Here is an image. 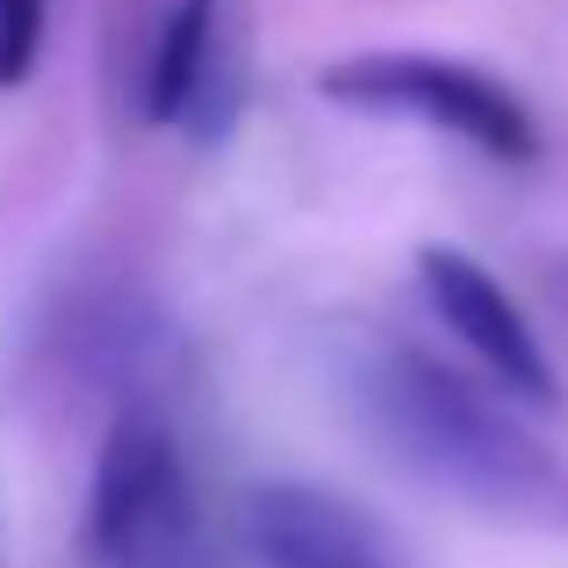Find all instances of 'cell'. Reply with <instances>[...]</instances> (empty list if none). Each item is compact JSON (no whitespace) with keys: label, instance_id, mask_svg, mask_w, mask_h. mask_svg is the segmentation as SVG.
<instances>
[{"label":"cell","instance_id":"6da1fadb","mask_svg":"<svg viewBox=\"0 0 568 568\" xmlns=\"http://www.w3.org/2000/svg\"><path fill=\"white\" fill-rule=\"evenodd\" d=\"M338 388L403 475L518 532L568 540V454L439 353L396 332H361L338 353Z\"/></svg>","mask_w":568,"mask_h":568},{"label":"cell","instance_id":"7a4b0ae2","mask_svg":"<svg viewBox=\"0 0 568 568\" xmlns=\"http://www.w3.org/2000/svg\"><path fill=\"white\" fill-rule=\"evenodd\" d=\"M80 555L87 568H209L202 483L159 396L115 403L101 432L80 511Z\"/></svg>","mask_w":568,"mask_h":568},{"label":"cell","instance_id":"3957f363","mask_svg":"<svg viewBox=\"0 0 568 568\" xmlns=\"http://www.w3.org/2000/svg\"><path fill=\"white\" fill-rule=\"evenodd\" d=\"M317 94L338 109L367 115H410L454 144H475L497 166H532L540 159V115L511 80L454 51H346L317 72Z\"/></svg>","mask_w":568,"mask_h":568},{"label":"cell","instance_id":"277c9868","mask_svg":"<svg viewBox=\"0 0 568 568\" xmlns=\"http://www.w3.org/2000/svg\"><path fill=\"white\" fill-rule=\"evenodd\" d=\"M417 288H425L432 317L468 346V361L483 367L489 382H504L518 403L532 410H561V375H555V353L540 346L532 317L518 310V295L489 274L475 252L460 245H425L417 252Z\"/></svg>","mask_w":568,"mask_h":568},{"label":"cell","instance_id":"5b68a950","mask_svg":"<svg viewBox=\"0 0 568 568\" xmlns=\"http://www.w3.org/2000/svg\"><path fill=\"white\" fill-rule=\"evenodd\" d=\"M237 532L260 568H410L375 511H361L338 489L288 483V475L245 489Z\"/></svg>","mask_w":568,"mask_h":568},{"label":"cell","instance_id":"8992f818","mask_svg":"<svg viewBox=\"0 0 568 568\" xmlns=\"http://www.w3.org/2000/svg\"><path fill=\"white\" fill-rule=\"evenodd\" d=\"M58 361L80 382L123 388V403L152 396L159 367H166L159 310L123 281H80L72 295H58Z\"/></svg>","mask_w":568,"mask_h":568},{"label":"cell","instance_id":"52a82bcc","mask_svg":"<svg viewBox=\"0 0 568 568\" xmlns=\"http://www.w3.org/2000/svg\"><path fill=\"white\" fill-rule=\"evenodd\" d=\"M216 22L223 0H173L166 22H159L152 65H144V115L152 123H202L216 130L231 109V72L216 58Z\"/></svg>","mask_w":568,"mask_h":568},{"label":"cell","instance_id":"ba28073f","mask_svg":"<svg viewBox=\"0 0 568 568\" xmlns=\"http://www.w3.org/2000/svg\"><path fill=\"white\" fill-rule=\"evenodd\" d=\"M43 14H51V0H0V94L22 87L29 72H37Z\"/></svg>","mask_w":568,"mask_h":568}]
</instances>
